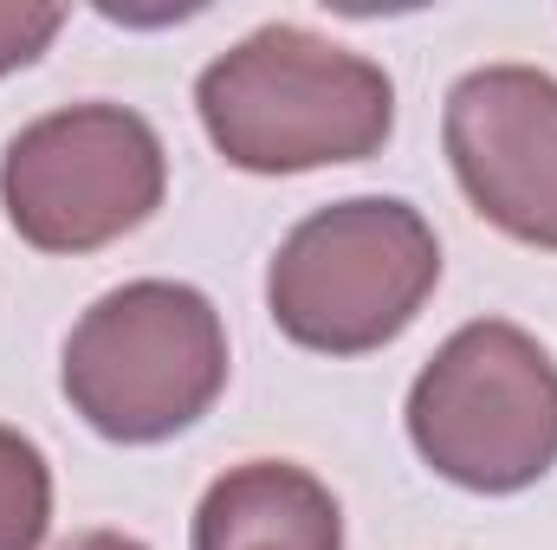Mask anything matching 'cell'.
<instances>
[{
    "mask_svg": "<svg viewBox=\"0 0 557 550\" xmlns=\"http://www.w3.org/2000/svg\"><path fill=\"white\" fill-rule=\"evenodd\" d=\"M59 389L91 434L117 447L175 440L227 389L221 311L195 285L131 278L72 324Z\"/></svg>",
    "mask_w": 557,
    "mask_h": 550,
    "instance_id": "cell-2",
    "label": "cell"
},
{
    "mask_svg": "<svg viewBox=\"0 0 557 550\" xmlns=\"http://www.w3.org/2000/svg\"><path fill=\"white\" fill-rule=\"evenodd\" d=\"M195 111L221 162L247 175L370 162L396 137L389 72L292 20H273L208 59V72L195 78Z\"/></svg>",
    "mask_w": 557,
    "mask_h": 550,
    "instance_id": "cell-1",
    "label": "cell"
},
{
    "mask_svg": "<svg viewBox=\"0 0 557 550\" xmlns=\"http://www.w3.org/2000/svg\"><path fill=\"white\" fill-rule=\"evenodd\" d=\"M65 26V7H33V0H0V78L26 72Z\"/></svg>",
    "mask_w": 557,
    "mask_h": 550,
    "instance_id": "cell-9",
    "label": "cell"
},
{
    "mask_svg": "<svg viewBox=\"0 0 557 550\" xmlns=\"http://www.w3.org/2000/svg\"><path fill=\"white\" fill-rule=\"evenodd\" d=\"M441 142L460 195L506 240L557 253V78L539 65H480L447 91Z\"/></svg>",
    "mask_w": 557,
    "mask_h": 550,
    "instance_id": "cell-6",
    "label": "cell"
},
{
    "mask_svg": "<svg viewBox=\"0 0 557 550\" xmlns=\"http://www.w3.org/2000/svg\"><path fill=\"white\" fill-rule=\"evenodd\" d=\"M195 550H344V512L318 473L247 460L201 492Z\"/></svg>",
    "mask_w": 557,
    "mask_h": 550,
    "instance_id": "cell-7",
    "label": "cell"
},
{
    "mask_svg": "<svg viewBox=\"0 0 557 550\" xmlns=\"http://www.w3.org/2000/svg\"><path fill=\"white\" fill-rule=\"evenodd\" d=\"M52 532V466L39 440L0 427V550H39Z\"/></svg>",
    "mask_w": 557,
    "mask_h": 550,
    "instance_id": "cell-8",
    "label": "cell"
},
{
    "mask_svg": "<svg viewBox=\"0 0 557 550\" xmlns=\"http://www.w3.org/2000/svg\"><path fill=\"white\" fill-rule=\"evenodd\" d=\"M441 285V240L396 195H350L305 214L267 266L278 337L318 357H370L396 343Z\"/></svg>",
    "mask_w": 557,
    "mask_h": 550,
    "instance_id": "cell-3",
    "label": "cell"
},
{
    "mask_svg": "<svg viewBox=\"0 0 557 550\" xmlns=\"http://www.w3.org/2000/svg\"><path fill=\"white\" fill-rule=\"evenodd\" d=\"M59 550H149V545L124 538V532H78V538H65Z\"/></svg>",
    "mask_w": 557,
    "mask_h": 550,
    "instance_id": "cell-10",
    "label": "cell"
},
{
    "mask_svg": "<svg viewBox=\"0 0 557 550\" xmlns=\"http://www.w3.org/2000/svg\"><path fill=\"white\" fill-rule=\"evenodd\" d=\"M409 440L460 492H525L557 466V363L552 350L506 324H460L409 383Z\"/></svg>",
    "mask_w": 557,
    "mask_h": 550,
    "instance_id": "cell-4",
    "label": "cell"
},
{
    "mask_svg": "<svg viewBox=\"0 0 557 550\" xmlns=\"http://www.w3.org/2000/svg\"><path fill=\"white\" fill-rule=\"evenodd\" d=\"M169 155L124 104H65L33 117L0 155L7 227L39 253H98L162 208Z\"/></svg>",
    "mask_w": 557,
    "mask_h": 550,
    "instance_id": "cell-5",
    "label": "cell"
}]
</instances>
